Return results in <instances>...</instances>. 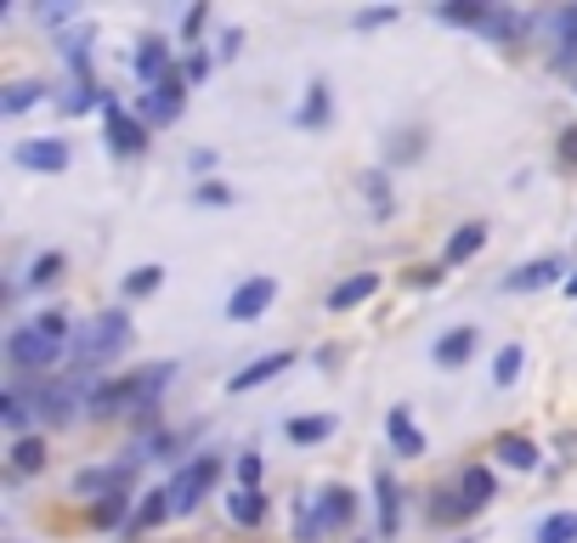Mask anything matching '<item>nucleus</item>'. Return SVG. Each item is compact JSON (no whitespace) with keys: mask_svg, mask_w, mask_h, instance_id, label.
Masks as SVG:
<instances>
[{"mask_svg":"<svg viewBox=\"0 0 577 543\" xmlns=\"http://www.w3.org/2000/svg\"><path fill=\"white\" fill-rule=\"evenodd\" d=\"M397 12H357V29H379V23H391Z\"/></svg>","mask_w":577,"mask_h":543,"instance_id":"obj_40","label":"nucleus"},{"mask_svg":"<svg viewBox=\"0 0 577 543\" xmlns=\"http://www.w3.org/2000/svg\"><path fill=\"white\" fill-rule=\"evenodd\" d=\"M34 328H40L45 340H57V345H63V334H69V312H40Z\"/></svg>","mask_w":577,"mask_h":543,"instance_id":"obj_34","label":"nucleus"},{"mask_svg":"<svg viewBox=\"0 0 577 543\" xmlns=\"http://www.w3.org/2000/svg\"><path fill=\"white\" fill-rule=\"evenodd\" d=\"M0 419H7V430H23L29 425V408L18 397H0Z\"/></svg>","mask_w":577,"mask_h":543,"instance_id":"obj_35","label":"nucleus"},{"mask_svg":"<svg viewBox=\"0 0 577 543\" xmlns=\"http://www.w3.org/2000/svg\"><path fill=\"white\" fill-rule=\"evenodd\" d=\"M357 515V504H352V492L346 487H323V504H317V521L323 526H346Z\"/></svg>","mask_w":577,"mask_h":543,"instance_id":"obj_18","label":"nucleus"},{"mask_svg":"<svg viewBox=\"0 0 577 543\" xmlns=\"http://www.w3.org/2000/svg\"><path fill=\"white\" fill-rule=\"evenodd\" d=\"M481 34H487V40H504V45H521V40H526V18H521V12H487Z\"/></svg>","mask_w":577,"mask_h":543,"instance_id":"obj_21","label":"nucleus"},{"mask_svg":"<svg viewBox=\"0 0 577 543\" xmlns=\"http://www.w3.org/2000/svg\"><path fill=\"white\" fill-rule=\"evenodd\" d=\"M385 436H391V448H397V453H408V459H419V453H424V430L408 419V408H391V419H385Z\"/></svg>","mask_w":577,"mask_h":543,"instance_id":"obj_8","label":"nucleus"},{"mask_svg":"<svg viewBox=\"0 0 577 543\" xmlns=\"http://www.w3.org/2000/svg\"><path fill=\"white\" fill-rule=\"evenodd\" d=\"M227 199H232V192H227V187H216V181H204V187H199V205H227Z\"/></svg>","mask_w":577,"mask_h":543,"instance_id":"obj_38","label":"nucleus"},{"mask_svg":"<svg viewBox=\"0 0 577 543\" xmlns=\"http://www.w3.org/2000/svg\"><path fill=\"white\" fill-rule=\"evenodd\" d=\"M238 45H244V34H238V29H227V40H221V58H238Z\"/></svg>","mask_w":577,"mask_h":543,"instance_id":"obj_41","label":"nucleus"},{"mask_svg":"<svg viewBox=\"0 0 577 543\" xmlns=\"http://www.w3.org/2000/svg\"><path fill=\"white\" fill-rule=\"evenodd\" d=\"M216 481H221V459H192L187 470H176V481L165 487L170 492V515H187Z\"/></svg>","mask_w":577,"mask_h":543,"instance_id":"obj_2","label":"nucleus"},{"mask_svg":"<svg viewBox=\"0 0 577 543\" xmlns=\"http://www.w3.org/2000/svg\"><path fill=\"white\" fill-rule=\"evenodd\" d=\"M538 543H577V515H544Z\"/></svg>","mask_w":577,"mask_h":543,"instance_id":"obj_26","label":"nucleus"},{"mask_svg":"<svg viewBox=\"0 0 577 543\" xmlns=\"http://www.w3.org/2000/svg\"><path fill=\"white\" fill-rule=\"evenodd\" d=\"M481 243H487V227L481 221H470V227H459L453 238H448V267H459V261H470Z\"/></svg>","mask_w":577,"mask_h":543,"instance_id":"obj_22","label":"nucleus"},{"mask_svg":"<svg viewBox=\"0 0 577 543\" xmlns=\"http://www.w3.org/2000/svg\"><path fill=\"white\" fill-rule=\"evenodd\" d=\"M328 430H334V419H323V414L317 419H288V441H301V448L306 441H323Z\"/></svg>","mask_w":577,"mask_h":543,"instance_id":"obj_27","label":"nucleus"},{"mask_svg":"<svg viewBox=\"0 0 577 543\" xmlns=\"http://www.w3.org/2000/svg\"><path fill=\"white\" fill-rule=\"evenodd\" d=\"M374 289H379V278H374V272H357V278H346L340 289L328 294V306H334V312H352V306H363V301H368Z\"/></svg>","mask_w":577,"mask_h":543,"instance_id":"obj_16","label":"nucleus"},{"mask_svg":"<svg viewBox=\"0 0 577 543\" xmlns=\"http://www.w3.org/2000/svg\"><path fill=\"white\" fill-rule=\"evenodd\" d=\"M560 165H571V170H577V130H566V136H560Z\"/></svg>","mask_w":577,"mask_h":543,"instance_id":"obj_39","label":"nucleus"},{"mask_svg":"<svg viewBox=\"0 0 577 543\" xmlns=\"http://www.w3.org/2000/svg\"><path fill=\"white\" fill-rule=\"evenodd\" d=\"M74 408H80V385L63 379V385H45V390H40V414L52 419V425H69Z\"/></svg>","mask_w":577,"mask_h":543,"instance_id":"obj_9","label":"nucleus"},{"mask_svg":"<svg viewBox=\"0 0 577 543\" xmlns=\"http://www.w3.org/2000/svg\"><path fill=\"white\" fill-rule=\"evenodd\" d=\"M470 352H475V328H453V334L437 340V363H442V368H459Z\"/></svg>","mask_w":577,"mask_h":543,"instance_id":"obj_20","label":"nucleus"},{"mask_svg":"<svg viewBox=\"0 0 577 543\" xmlns=\"http://www.w3.org/2000/svg\"><path fill=\"white\" fill-rule=\"evenodd\" d=\"M555 34H560V52L571 58V52H577V7H566V12L555 18Z\"/></svg>","mask_w":577,"mask_h":543,"instance_id":"obj_32","label":"nucleus"},{"mask_svg":"<svg viewBox=\"0 0 577 543\" xmlns=\"http://www.w3.org/2000/svg\"><path fill=\"white\" fill-rule=\"evenodd\" d=\"M374 492H379V532L397 537V526H402V492H397V481L379 470V476H374Z\"/></svg>","mask_w":577,"mask_h":543,"instance_id":"obj_10","label":"nucleus"},{"mask_svg":"<svg viewBox=\"0 0 577 543\" xmlns=\"http://www.w3.org/2000/svg\"><path fill=\"white\" fill-rule=\"evenodd\" d=\"M7 357H12V368H52L57 357H63V345L57 340H45L40 328H18L12 340H7Z\"/></svg>","mask_w":577,"mask_h":543,"instance_id":"obj_3","label":"nucleus"},{"mask_svg":"<svg viewBox=\"0 0 577 543\" xmlns=\"http://www.w3.org/2000/svg\"><path fill=\"white\" fill-rule=\"evenodd\" d=\"M238 481H244V487L261 481V453H244V459H238Z\"/></svg>","mask_w":577,"mask_h":543,"instance_id":"obj_37","label":"nucleus"},{"mask_svg":"<svg viewBox=\"0 0 577 543\" xmlns=\"http://www.w3.org/2000/svg\"><path fill=\"white\" fill-rule=\"evenodd\" d=\"M227 510H232L238 526H261V521H266V499H261L255 487H238L232 499H227Z\"/></svg>","mask_w":577,"mask_h":543,"instance_id":"obj_17","label":"nucleus"},{"mask_svg":"<svg viewBox=\"0 0 577 543\" xmlns=\"http://www.w3.org/2000/svg\"><path fill=\"white\" fill-rule=\"evenodd\" d=\"M57 272H63V255H40V261H34V272H29V283H52Z\"/></svg>","mask_w":577,"mask_h":543,"instance_id":"obj_36","label":"nucleus"},{"mask_svg":"<svg viewBox=\"0 0 577 543\" xmlns=\"http://www.w3.org/2000/svg\"><path fill=\"white\" fill-rule=\"evenodd\" d=\"M96 526H119L125 521V492H114V499H103V504H96V515H91Z\"/></svg>","mask_w":577,"mask_h":543,"instance_id":"obj_33","label":"nucleus"},{"mask_svg":"<svg viewBox=\"0 0 577 543\" xmlns=\"http://www.w3.org/2000/svg\"><path fill=\"white\" fill-rule=\"evenodd\" d=\"M125 481H130L125 464H119V470H80V476H74V492H91V499H114V492H125Z\"/></svg>","mask_w":577,"mask_h":543,"instance_id":"obj_11","label":"nucleus"},{"mask_svg":"<svg viewBox=\"0 0 577 543\" xmlns=\"http://www.w3.org/2000/svg\"><path fill=\"white\" fill-rule=\"evenodd\" d=\"M12 470H18V476L45 470V441H40V436H18V448H12Z\"/></svg>","mask_w":577,"mask_h":543,"instance_id":"obj_24","label":"nucleus"},{"mask_svg":"<svg viewBox=\"0 0 577 543\" xmlns=\"http://www.w3.org/2000/svg\"><path fill=\"white\" fill-rule=\"evenodd\" d=\"M125 345H130V323H125V312H103V317H91V328L80 334L74 357H80V368H96V363L119 357Z\"/></svg>","mask_w":577,"mask_h":543,"instance_id":"obj_1","label":"nucleus"},{"mask_svg":"<svg viewBox=\"0 0 577 543\" xmlns=\"http://www.w3.org/2000/svg\"><path fill=\"white\" fill-rule=\"evenodd\" d=\"M555 272H560V261H549V255H544V261H526L521 272H510V278H504V289H510V294L544 289V283H555Z\"/></svg>","mask_w":577,"mask_h":543,"instance_id":"obj_12","label":"nucleus"},{"mask_svg":"<svg viewBox=\"0 0 577 543\" xmlns=\"http://www.w3.org/2000/svg\"><path fill=\"white\" fill-rule=\"evenodd\" d=\"M566 294H571V301H577V278H566Z\"/></svg>","mask_w":577,"mask_h":543,"instance_id":"obj_42","label":"nucleus"},{"mask_svg":"<svg viewBox=\"0 0 577 543\" xmlns=\"http://www.w3.org/2000/svg\"><path fill=\"white\" fill-rule=\"evenodd\" d=\"M272 301H277V283L272 278H250V283H238V294L227 301V317L232 323H255Z\"/></svg>","mask_w":577,"mask_h":543,"instance_id":"obj_4","label":"nucleus"},{"mask_svg":"<svg viewBox=\"0 0 577 543\" xmlns=\"http://www.w3.org/2000/svg\"><path fill=\"white\" fill-rule=\"evenodd\" d=\"M136 74L159 85V80L170 74V45H165V40H141V45H136Z\"/></svg>","mask_w":577,"mask_h":543,"instance_id":"obj_14","label":"nucleus"},{"mask_svg":"<svg viewBox=\"0 0 577 543\" xmlns=\"http://www.w3.org/2000/svg\"><path fill=\"white\" fill-rule=\"evenodd\" d=\"M515 374H521V345H504L493 363V385H515Z\"/></svg>","mask_w":577,"mask_h":543,"instance_id":"obj_29","label":"nucleus"},{"mask_svg":"<svg viewBox=\"0 0 577 543\" xmlns=\"http://www.w3.org/2000/svg\"><path fill=\"white\" fill-rule=\"evenodd\" d=\"M40 96H45V91H40L34 80H18V85H7V96H0V114H7V119H12V114H29Z\"/></svg>","mask_w":577,"mask_h":543,"instance_id":"obj_23","label":"nucleus"},{"mask_svg":"<svg viewBox=\"0 0 577 543\" xmlns=\"http://www.w3.org/2000/svg\"><path fill=\"white\" fill-rule=\"evenodd\" d=\"M493 453H499L510 470H533V464H538V448H533L526 436H499V441H493Z\"/></svg>","mask_w":577,"mask_h":543,"instance_id":"obj_19","label":"nucleus"},{"mask_svg":"<svg viewBox=\"0 0 577 543\" xmlns=\"http://www.w3.org/2000/svg\"><path fill=\"white\" fill-rule=\"evenodd\" d=\"M437 18L442 23H475L481 29V23H487V7H437Z\"/></svg>","mask_w":577,"mask_h":543,"instance_id":"obj_31","label":"nucleus"},{"mask_svg":"<svg viewBox=\"0 0 577 543\" xmlns=\"http://www.w3.org/2000/svg\"><path fill=\"white\" fill-rule=\"evenodd\" d=\"M12 159H18L23 170L57 176V170H69V147H63L57 136H45V142H18V147H12Z\"/></svg>","mask_w":577,"mask_h":543,"instance_id":"obj_5","label":"nucleus"},{"mask_svg":"<svg viewBox=\"0 0 577 543\" xmlns=\"http://www.w3.org/2000/svg\"><path fill=\"white\" fill-rule=\"evenodd\" d=\"M108 147L114 154H141V147H148V130H141L130 114H119L114 103H108Z\"/></svg>","mask_w":577,"mask_h":543,"instance_id":"obj_7","label":"nucleus"},{"mask_svg":"<svg viewBox=\"0 0 577 543\" xmlns=\"http://www.w3.org/2000/svg\"><path fill=\"white\" fill-rule=\"evenodd\" d=\"M323 119H328V91H323V85H312L306 108H301V125H323Z\"/></svg>","mask_w":577,"mask_h":543,"instance_id":"obj_30","label":"nucleus"},{"mask_svg":"<svg viewBox=\"0 0 577 543\" xmlns=\"http://www.w3.org/2000/svg\"><path fill=\"white\" fill-rule=\"evenodd\" d=\"M493 470H481V464H470L464 476H459V499H464V510H481V504H487L493 499Z\"/></svg>","mask_w":577,"mask_h":543,"instance_id":"obj_15","label":"nucleus"},{"mask_svg":"<svg viewBox=\"0 0 577 543\" xmlns=\"http://www.w3.org/2000/svg\"><path fill=\"white\" fill-rule=\"evenodd\" d=\"M165 515H170V492H148V499H141V510L130 515V532H136V526H159Z\"/></svg>","mask_w":577,"mask_h":543,"instance_id":"obj_25","label":"nucleus"},{"mask_svg":"<svg viewBox=\"0 0 577 543\" xmlns=\"http://www.w3.org/2000/svg\"><path fill=\"white\" fill-rule=\"evenodd\" d=\"M288 363H295V357H288V352H272V357H261V363H250L244 374H232V390H255V385H266V379H277Z\"/></svg>","mask_w":577,"mask_h":543,"instance_id":"obj_13","label":"nucleus"},{"mask_svg":"<svg viewBox=\"0 0 577 543\" xmlns=\"http://www.w3.org/2000/svg\"><path fill=\"white\" fill-rule=\"evenodd\" d=\"M181 96H187V80H181V74H165V80L148 91L141 114H148L154 125H165V119H176V114H181Z\"/></svg>","mask_w":577,"mask_h":543,"instance_id":"obj_6","label":"nucleus"},{"mask_svg":"<svg viewBox=\"0 0 577 543\" xmlns=\"http://www.w3.org/2000/svg\"><path fill=\"white\" fill-rule=\"evenodd\" d=\"M159 278H165V267H136V272L125 278V294H130V301H141V294L159 289Z\"/></svg>","mask_w":577,"mask_h":543,"instance_id":"obj_28","label":"nucleus"}]
</instances>
